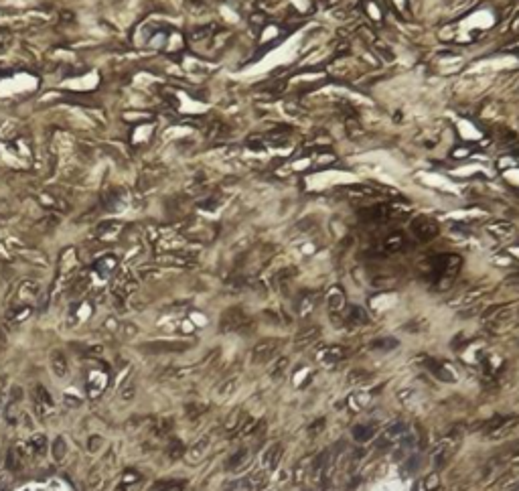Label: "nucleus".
Here are the masks:
<instances>
[{
	"label": "nucleus",
	"instance_id": "nucleus-2",
	"mask_svg": "<svg viewBox=\"0 0 519 491\" xmlns=\"http://www.w3.org/2000/svg\"><path fill=\"white\" fill-rule=\"evenodd\" d=\"M282 345V339L278 337H268V339H262L256 343V347H253L251 351V361L253 363H268L274 359V356L278 353Z\"/></svg>",
	"mask_w": 519,
	"mask_h": 491
},
{
	"label": "nucleus",
	"instance_id": "nucleus-5",
	"mask_svg": "<svg viewBox=\"0 0 519 491\" xmlns=\"http://www.w3.org/2000/svg\"><path fill=\"white\" fill-rule=\"evenodd\" d=\"M246 325H250V319L241 309H229L221 319V331H225V333H229V331H239Z\"/></svg>",
	"mask_w": 519,
	"mask_h": 491
},
{
	"label": "nucleus",
	"instance_id": "nucleus-23",
	"mask_svg": "<svg viewBox=\"0 0 519 491\" xmlns=\"http://www.w3.org/2000/svg\"><path fill=\"white\" fill-rule=\"evenodd\" d=\"M237 388V378H232V380H225L223 384H221V388H219V396L221 398H227L229 394H232L234 390Z\"/></svg>",
	"mask_w": 519,
	"mask_h": 491
},
{
	"label": "nucleus",
	"instance_id": "nucleus-16",
	"mask_svg": "<svg viewBox=\"0 0 519 491\" xmlns=\"http://www.w3.org/2000/svg\"><path fill=\"white\" fill-rule=\"evenodd\" d=\"M487 232L491 234V236H497V237H509L513 232H515V227L511 225V223H503V221H499V223H491V225H487Z\"/></svg>",
	"mask_w": 519,
	"mask_h": 491
},
{
	"label": "nucleus",
	"instance_id": "nucleus-24",
	"mask_svg": "<svg viewBox=\"0 0 519 491\" xmlns=\"http://www.w3.org/2000/svg\"><path fill=\"white\" fill-rule=\"evenodd\" d=\"M244 457H246V451H239L237 455H234V457H232V467H234V465H239Z\"/></svg>",
	"mask_w": 519,
	"mask_h": 491
},
{
	"label": "nucleus",
	"instance_id": "nucleus-9",
	"mask_svg": "<svg viewBox=\"0 0 519 491\" xmlns=\"http://www.w3.org/2000/svg\"><path fill=\"white\" fill-rule=\"evenodd\" d=\"M327 306L331 311V317L333 315H339L343 309H345V292L341 287H333L329 292H327Z\"/></svg>",
	"mask_w": 519,
	"mask_h": 491
},
{
	"label": "nucleus",
	"instance_id": "nucleus-1",
	"mask_svg": "<svg viewBox=\"0 0 519 491\" xmlns=\"http://www.w3.org/2000/svg\"><path fill=\"white\" fill-rule=\"evenodd\" d=\"M460 440H463V432L460 430H452V432H448V435L444 439H440L436 444H434V449H432V459H434V465L436 467H444L448 461L454 457V453L458 451V444Z\"/></svg>",
	"mask_w": 519,
	"mask_h": 491
},
{
	"label": "nucleus",
	"instance_id": "nucleus-12",
	"mask_svg": "<svg viewBox=\"0 0 519 491\" xmlns=\"http://www.w3.org/2000/svg\"><path fill=\"white\" fill-rule=\"evenodd\" d=\"M280 457H282V444L280 442H274L272 447L266 453H264V465H266L268 469H274V467L278 465Z\"/></svg>",
	"mask_w": 519,
	"mask_h": 491
},
{
	"label": "nucleus",
	"instance_id": "nucleus-15",
	"mask_svg": "<svg viewBox=\"0 0 519 491\" xmlns=\"http://www.w3.org/2000/svg\"><path fill=\"white\" fill-rule=\"evenodd\" d=\"M347 321L351 323V325H365V323H369V315H367V311L363 309V306H351L349 309V315H347Z\"/></svg>",
	"mask_w": 519,
	"mask_h": 491
},
{
	"label": "nucleus",
	"instance_id": "nucleus-11",
	"mask_svg": "<svg viewBox=\"0 0 519 491\" xmlns=\"http://www.w3.org/2000/svg\"><path fill=\"white\" fill-rule=\"evenodd\" d=\"M428 370H432V373L436 375L438 380L448 382V384H452V382H454V373H452L451 370H448L444 363H438V361L430 359V361H428Z\"/></svg>",
	"mask_w": 519,
	"mask_h": 491
},
{
	"label": "nucleus",
	"instance_id": "nucleus-25",
	"mask_svg": "<svg viewBox=\"0 0 519 491\" xmlns=\"http://www.w3.org/2000/svg\"><path fill=\"white\" fill-rule=\"evenodd\" d=\"M517 343H519V341H517Z\"/></svg>",
	"mask_w": 519,
	"mask_h": 491
},
{
	"label": "nucleus",
	"instance_id": "nucleus-7",
	"mask_svg": "<svg viewBox=\"0 0 519 491\" xmlns=\"http://www.w3.org/2000/svg\"><path fill=\"white\" fill-rule=\"evenodd\" d=\"M347 356H349V349H347V347H343V345H331V347H325V349L320 351L318 359H320L322 365L331 368V365L341 363Z\"/></svg>",
	"mask_w": 519,
	"mask_h": 491
},
{
	"label": "nucleus",
	"instance_id": "nucleus-8",
	"mask_svg": "<svg viewBox=\"0 0 519 491\" xmlns=\"http://www.w3.org/2000/svg\"><path fill=\"white\" fill-rule=\"evenodd\" d=\"M318 337H320V327H318V325H310V327L302 329L301 333H296V335H294L292 345H294L296 351H301V349H306L308 345H313Z\"/></svg>",
	"mask_w": 519,
	"mask_h": 491
},
{
	"label": "nucleus",
	"instance_id": "nucleus-4",
	"mask_svg": "<svg viewBox=\"0 0 519 491\" xmlns=\"http://www.w3.org/2000/svg\"><path fill=\"white\" fill-rule=\"evenodd\" d=\"M408 432V426L403 424V422H394V424H389L384 432H382V437H379L377 444H379V449H387V447H394V444H398L403 435Z\"/></svg>",
	"mask_w": 519,
	"mask_h": 491
},
{
	"label": "nucleus",
	"instance_id": "nucleus-20",
	"mask_svg": "<svg viewBox=\"0 0 519 491\" xmlns=\"http://www.w3.org/2000/svg\"><path fill=\"white\" fill-rule=\"evenodd\" d=\"M483 296V290L481 288H472V290H469L467 294H463V296H458V301L454 303V305H463V306H469V305H472L475 301H479Z\"/></svg>",
	"mask_w": 519,
	"mask_h": 491
},
{
	"label": "nucleus",
	"instance_id": "nucleus-19",
	"mask_svg": "<svg viewBox=\"0 0 519 491\" xmlns=\"http://www.w3.org/2000/svg\"><path fill=\"white\" fill-rule=\"evenodd\" d=\"M347 380H349V384H353V386H357V384H367L369 380H371V373L365 372V370H353V372H349Z\"/></svg>",
	"mask_w": 519,
	"mask_h": 491
},
{
	"label": "nucleus",
	"instance_id": "nucleus-17",
	"mask_svg": "<svg viewBox=\"0 0 519 491\" xmlns=\"http://www.w3.org/2000/svg\"><path fill=\"white\" fill-rule=\"evenodd\" d=\"M317 306V296L315 294H306L304 299H301V305H298V313L301 317H308L313 313V309Z\"/></svg>",
	"mask_w": 519,
	"mask_h": 491
},
{
	"label": "nucleus",
	"instance_id": "nucleus-14",
	"mask_svg": "<svg viewBox=\"0 0 519 491\" xmlns=\"http://www.w3.org/2000/svg\"><path fill=\"white\" fill-rule=\"evenodd\" d=\"M351 435H353V439H355L357 442H367V440H371V439H373L375 428H373V426H369V424H357V426H353Z\"/></svg>",
	"mask_w": 519,
	"mask_h": 491
},
{
	"label": "nucleus",
	"instance_id": "nucleus-22",
	"mask_svg": "<svg viewBox=\"0 0 519 491\" xmlns=\"http://www.w3.org/2000/svg\"><path fill=\"white\" fill-rule=\"evenodd\" d=\"M420 485H422V489H426V491H436L438 485H440V477H438L436 473H432V475H428V477H424L422 481H420Z\"/></svg>",
	"mask_w": 519,
	"mask_h": 491
},
{
	"label": "nucleus",
	"instance_id": "nucleus-18",
	"mask_svg": "<svg viewBox=\"0 0 519 491\" xmlns=\"http://www.w3.org/2000/svg\"><path fill=\"white\" fill-rule=\"evenodd\" d=\"M426 327H428V321L424 317H416L410 323L403 325V331H408V333H422V331H426Z\"/></svg>",
	"mask_w": 519,
	"mask_h": 491
},
{
	"label": "nucleus",
	"instance_id": "nucleus-10",
	"mask_svg": "<svg viewBox=\"0 0 519 491\" xmlns=\"http://www.w3.org/2000/svg\"><path fill=\"white\" fill-rule=\"evenodd\" d=\"M406 236L402 232H391L385 239H384V250L385 252H400V250L406 248Z\"/></svg>",
	"mask_w": 519,
	"mask_h": 491
},
{
	"label": "nucleus",
	"instance_id": "nucleus-13",
	"mask_svg": "<svg viewBox=\"0 0 519 491\" xmlns=\"http://www.w3.org/2000/svg\"><path fill=\"white\" fill-rule=\"evenodd\" d=\"M369 347L377 349V351H391V349L400 347V341L396 337H377V339H373L371 343H369Z\"/></svg>",
	"mask_w": 519,
	"mask_h": 491
},
{
	"label": "nucleus",
	"instance_id": "nucleus-6",
	"mask_svg": "<svg viewBox=\"0 0 519 491\" xmlns=\"http://www.w3.org/2000/svg\"><path fill=\"white\" fill-rule=\"evenodd\" d=\"M517 422V418H513V416H503V414H495V416H491L485 424H483V430L487 432V435H491V437H499V435H503V432L509 428V426H513Z\"/></svg>",
	"mask_w": 519,
	"mask_h": 491
},
{
	"label": "nucleus",
	"instance_id": "nucleus-21",
	"mask_svg": "<svg viewBox=\"0 0 519 491\" xmlns=\"http://www.w3.org/2000/svg\"><path fill=\"white\" fill-rule=\"evenodd\" d=\"M286 370H288V357H280V359L270 368V375H272L274 380H278V378H282V375H284Z\"/></svg>",
	"mask_w": 519,
	"mask_h": 491
},
{
	"label": "nucleus",
	"instance_id": "nucleus-3",
	"mask_svg": "<svg viewBox=\"0 0 519 491\" xmlns=\"http://www.w3.org/2000/svg\"><path fill=\"white\" fill-rule=\"evenodd\" d=\"M410 230L418 242H430V239L438 236V223L430 218H426V215H420V218H416L410 223Z\"/></svg>",
	"mask_w": 519,
	"mask_h": 491
}]
</instances>
